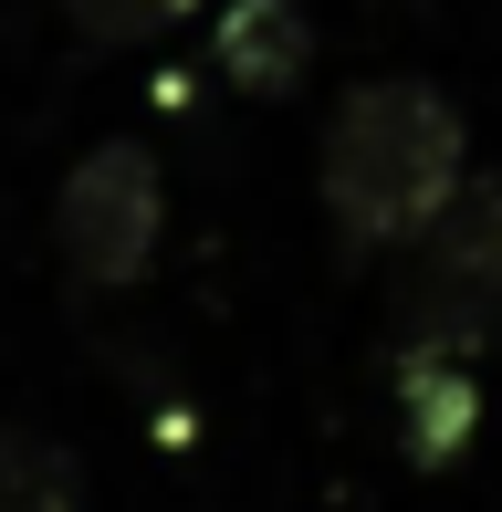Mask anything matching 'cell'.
I'll return each instance as SVG.
<instances>
[{
  "label": "cell",
  "instance_id": "6da1fadb",
  "mask_svg": "<svg viewBox=\"0 0 502 512\" xmlns=\"http://www.w3.org/2000/svg\"><path fill=\"white\" fill-rule=\"evenodd\" d=\"M461 178H471V126H461V105H450L429 74H367L325 115L314 189H325V230H335L346 262L408 251L450 209Z\"/></svg>",
  "mask_w": 502,
  "mask_h": 512
},
{
  "label": "cell",
  "instance_id": "7a4b0ae2",
  "mask_svg": "<svg viewBox=\"0 0 502 512\" xmlns=\"http://www.w3.org/2000/svg\"><path fill=\"white\" fill-rule=\"evenodd\" d=\"M387 335L398 356H461V366L502 345V178H461L450 209L398 251Z\"/></svg>",
  "mask_w": 502,
  "mask_h": 512
},
{
  "label": "cell",
  "instance_id": "3957f363",
  "mask_svg": "<svg viewBox=\"0 0 502 512\" xmlns=\"http://www.w3.org/2000/svg\"><path fill=\"white\" fill-rule=\"evenodd\" d=\"M157 241H168V178H157V157L136 147V136L84 147L74 168H63V189H53L63 272H74L84 293H126V283H147Z\"/></svg>",
  "mask_w": 502,
  "mask_h": 512
},
{
  "label": "cell",
  "instance_id": "277c9868",
  "mask_svg": "<svg viewBox=\"0 0 502 512\" xmlns=\"http://www.w3.org/2000/svg\"><path fill=\"white\" fill-rule=\"evenodd\" d=\"M210 74L231 84V95H251V105L304 95V74H314V11H304V0H231L220 32H210Z\"/></svg>",
  "mask_w": 502,
  "mask_h": 512
},
{
  "label": "cell",
  "instance_id": "5b68a950",
  "mask_svg": "<svg viewBox=\"0 0 502 512\" xmlns=\"http://www.w3.org/2000/svg\"><path fill=\"white\" fill-rule=\"evenodd\" d=\"M482 429V377L461 356H398V439L419 471H450Z\"/></svg>",
  "mask_w": 502,
  "mask_h": 512
},
{
  "label": "cell",
  "instance_id": "8992f818",
  "mask_svg": "<svg viewBox=\"0 0 502 512\" xmlns=\"http://www.w3.org/2000/svg\"><path fill=\"white\" fill-rule=\"evenodd\" d=\"M0 512H84V460L53 429L0 418Z\"/></svg>",
  "mask_w": 502,
  "mask_h": 512
},
{
  "label": "cell",
  "instance_id": "52a82bcc",
  "mask_svg": "<svg viewBox=\"0 0 502 512\" xmlns=\"http://www.w3.org/2000/svg\"><path fill=\"white\" fill-rule=\"evenodd\" d=\"M199 0H63V21H74V42H95V53H136V42L178 32Z\"/></svg>",
  "mask_w": 502,
  "mask_h": 512
}]
</instances>
